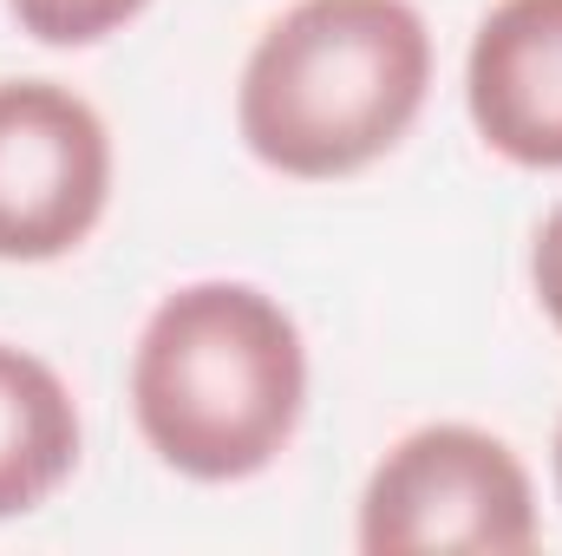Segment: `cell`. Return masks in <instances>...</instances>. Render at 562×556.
I'll use <instances>...</instances> for the list:
<instances>
[{
	"instance_id": "cell-1",
	"label": "cell",
	"mask_w": 562,
	"mask_h": 556,
	"mask_svg": "<svg viewBox=\"0 0 562 556\" xmlns=\"http://www.w3.org/2000/svg\"><path fill=\"white\" fill-rule=\"evenodd\" d=\"M431 40L406 0H294L243 73V138L288 177H347L406 138Z\"/></svg>"
},
{
	"instance_id": "cell-2",
	"label": "cell",
	"mask_w": 562,
	"mask_h": 556,
	"mask_svg": "<svg viewBox=\"0 0 562 556\" xmlns=\"http://www.w3.org/2000/svg\"><path fill=\"white\" fill-rule=\"evenodd\" d=\"M301 334L262 288L196 281L177 288L138 341L132 407L164 465L183 478H249L301 419Z\"/></svg>"
},
{
	"instance_id": "cell-3",
	"label": "cell",
	"mask_w": 562,
	"mask_h": 556,
	"mask_svg": "<svg viewBox=\"0 0 562 556\" xmlns=\"http://www.w3.org/2000/svg\"><path fill=\"white\" fill-rule=\"evenodd\" d=\"M530 544H537L530 478L517 452L477 425H425L400 438L360 498L367 556H524Z\"/></svg>"
},
{
	"instance_id": "cell-4",
	"label": "cell",
	"mask_w": 562,
	"mask_h": 556,
	"mask_svg": "<svg viewBox=\"0 0 562 556\" xmlns=\"http://www.w3.org/2000/svg\"><path fill=\"white\" fill-rule=\"evenodd\" d=\"M112 190L99 112L53 79L0 86V263H53L92 236Z\"/></svg>"
},
{
	"instance_id": "cell-5",
	"label": "cell",
	"mask_w": 562,
	"mask_h": 556,
	"mask_svg": "<svg viewBox=\"0 0 562 556\" xmlns=\"http://www.w3.org/2000/svg\"><path fill=\"white\" fill-rule=\"evenodd\" d=\"M464 92L491 151L562 170V0H497L471 40Z\"/></svg>"
},
{
	"instance_id": "cell-6",
	"label": "cell",
	"mask_w": 562,
	"mask_h": 556,
	"mask_svg": "<svg viewBox=\"0 0 562 556\" xmlns=\"http://www.w3.org/2000/svg\"><path fill=\"white\" fill-rule=\"evenodd\" d=\"M79 458V413L59 374L20 347H0V518L59 491Z\"/></svg>"
},
{
	"instance_id": "cell-7",
	"label": "cell",
	"mask_w": 562,
	"mask_h": 556,
	"mask_svg": "<svg viewBox=\"0 0 562 556\" xmlns=\"http://www.w3.org/2000/svg\"><path fill=\"white\" fill-rule=\"evenodd\" d=\"M144 0H13L20 26L46 46H86V40H105L112 26H125Z\"/></svg>"
},
{
	"instance_id": "cell-8",
	"label": "cell",
	"mask_w": 562,
	"mask_h": 556,
	"mask_svg": "<svg viewBox=\"0 0 562 556\" xmlns=\"http://www.w3.org/2000/svg\"><path fill=\"white\" fill-rule=\"evenodd\" d=\"M537 294H543V308H550V321L562 327V203L543 216V230H537Z\"/></svg>"
},
{
	"instance_id": "cell-9",
	"label": "cell",
	"mask_w": 562,
	"mask_h": 556,
	"mask_svg": "<svg viewBox=\"0 0 562 556\" xmlns=\"http://www.w3.org/2000/svg\"><path fill=\"white\" fill-rule=\"evenodd\" d=\"M557 485H562V432H557Z\"/></svg>"
}]
</instances>
